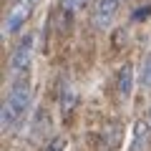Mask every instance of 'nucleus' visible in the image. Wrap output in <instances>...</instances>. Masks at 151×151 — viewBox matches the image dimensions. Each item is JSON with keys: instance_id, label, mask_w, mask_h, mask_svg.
<instances>
[{"instance_id": "3", "label": "nucleus", "mask_w": 151, "mask_h": 151, "mask_svg": "<svg viewBox=\"0 0 151 151\" xmlns=\"http://www.w3.org/2000/svg\"><path fill=\"white\" fill-rule=\"evenodd\" d=\"M33 45H35V35L28 33L18 40V45L13 48V55H10V73L15 78H23L28 68H30V60H33Z\"/></svg>"}, {"instance_id": "8", "label": "nucleus", "mask_w": 151, "mask_h": 151, "mask_svg": "<svg viewBox=\"0 0 151 151\" xmlns=\"http://www.w3.org/2000/svg\"><path fill=\"white\" fill-rule=\"evenodd\" d=\"M65 146H68V139L65 136H53L43 151H65Z\"/></svg>"}, {"instance_id": "11", "label": "nucleus", "mask_w": 151, "mask_h": 151, "mask_svg": "<svg viewBox=\"0 0 151 151\" xmlns=\"http://www.w3.org/2000/svg\"><path fill=\"white\" fill-rule=\"evenodd\" d=\"M146 121H149V129H151V108H149V116H146Z\"/></svg>"}, {"instance_id": "6", "label": "nucleus", "mask_w": 151, "mask_h": 151, "mask_svg": "<svg viewBox=\"0 0 151 151\" xmlns=\"http://www.w3.org/2000/svg\"><path fill=\"white\" fill-rule=\"evenodd\" d=\"M146 141H149V124L136 121V124H134V144H131L129 151H144L146 149Z\"/></svg>"}, {"instance_id": "2", "label": "nucleus", "mask_w": 151, "mask_h": 151, "mask_svg": "<svg viewBox=\"0 0 151 151\" xmlns=\"http://www.w3.org/2000/svg\"><path fill=\"white\" fill-rule=\"evenodd\" d=\"M33 8H35V0H15L3 20V35H15L18 30H23L28 18L33 15Z\"/></svg>"}, {"instance_id": "1", "label": "nucleus", "mask_w": 151, "mask_h": 151, "mask_svg": "<svg viewBox=\"0 0 151 151\" xmlns=\"http://www.w3.org/2000/svg\"><path fill=\"white\" fill-rule=\"evenodd\" d=\"M28 103H30V83L25 78H15L13 86L8 88L5 103H3V113H0V126H3V131H10L25 116Z\"/></svg>"}, {"instance_id": "5", "label": "nucleus", "mask_w": 151, "mask_h": 151, "mask_svg": "<svg viewBox=\"0 0 151 151\" xmlns=\"http://www.w3.org/2000/svg\"><path fill=\"white\" fill-rule=\"evenodd\" d=\"M116 91H119L121 101H129V98H131V91H134V65H131V63L121 65L119 78H116Z\"/></svg>"}, {"instance_id": "9", "label": "nucleus", "mask_w": 151, "mask_h": 151, "mask_svg": "<svg viewBox=\"0 0 151 151\" xmlns=\"http://www.w3.org/2000/svg\"><path fill=\"white\" fill-rule=\"evenodd\" d=\"M141 83H144L146 88H151V55L146 58V63H144V76H141Z\"/></svg>"}, {"instance_id": "7", "label": "nucleus", "mask_w": 151, "mask_h": 151, "mask_svg": "<svg viewBox=\"0 0 151 151\" xmlns=\"http://www.w3.org/2000/svg\"><path fill=\"white\" fill-rule=\"evenodd\" d=\"M76 103H78V96H76V91H73L70 86H65V88H63V93H60V111H63V113H70Z\"/></svg>"}, {"instance_id": "4", "label": "nucleus", "mask_w": 151, "mask_h": 151, "mask_svg": "<svg viewBox=\"0 0 151 151\" xmlns=\"http://www.w3.org/2000/svg\"><path fill=\"white\" fill-rule=\"evenodd\" d=\"M119 5H121V0H96V8H93V25H96L98 30L108 28L113 23V18H116V13H119Z\"/></svg>"}, {"instance_id": "10", "label": "nucleus", "mask_w": 151, "mask_h": 151, "mask_svg": "<svg viewBox=\"0 0 151 151\" xmlns=\"http://www.w3.org/2000/svg\"><path fill=\"white\" fill-rule=\"evenodd\" d=\"M88 3H91V0H78V5H81V8H86Z\"/></svg>"}]
</instances>
